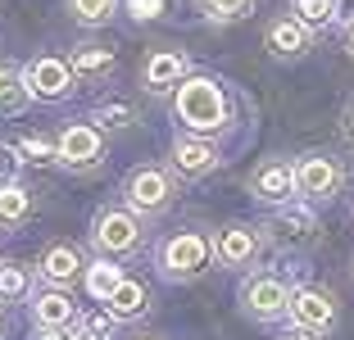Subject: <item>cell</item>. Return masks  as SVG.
Listing matches in <instances>:
<instances>
[{
    "mask_svg": "<svg viewBox=\"0 0 354 340\" xmlns=\"http://www.w3.org/2000/svg\"><path fill=\"white\" fill-rule=\"evenodd\" d=\"M173 164H177V173H187V177H205V173L218 168V150L196 141V136H182V141L173 145Z\"/></svg>",
    "mask_w": 354,
    "mask_h": 340,
    "instance_id": "obj_10",
    "label": "cell"
},
{
    "mask_svg": "<svg viewBox=\"0 0 354 340\" xmlns=\"http://www.w3.org/2000/svg\"><path fill=\"white\" fill-rule=\"evenodd\" d=\"M73 68L77 73H109L114 68V55L100 50V46H82V50L73 55Z\"/></svg>",
    "mask_w": 354,
    "mask_h": 340,
    "instance_id": "obj_22",
    "label": "cell"
},
{
    "mask_svg": "<svg viewBox=\"0 0 354 340\" xmlns=\"http://www.w3.org/2000/svg\"><path fill=\"white\" fill-rule=\"evenodd\" d=\"M14 173H19V150H10V145H0V186H10Z\"/></svg>",
    "mask_w": 354,
    "mask_h": 340,
    "instance_id": "obj_29",
    "label": "cell"
},
{
    "mask_svg": "<svg viewBox=\"0 0 354 340\" xmlns=\"http://www.w3.org/2000/svg\"><path fill=\"white\" fill-rule=\"evenodd\" d=\"M37 322H41V327H68V322H73V304H68V295L46 290V295L37 299Z\"/></svg>",
    "mask_w": 354,
    "mask_h": 340,
    "instance_id": "obj_18",
    "label": "cell"
},
{
    "mask_svg": "<svg viewBox=\"0 0 354 340\" xmlns=\"http://www.w3.org/2000/svg\"><path fill=\"white\" fill-rule=\"evenodd\" d=\"M336 186H341V168H336L332 159L309 155V159H300V164H295V191H300V196L323 200V196H332Z\"/></svg>",
    "mask_w": 354,
    "mask_h": 340,
    "instance_id": "obj_6",
    "label": "cell"
},
{
    "mask_svg": "<svg viewBox=\"0 0 354 340\" xmlns=\"http://www.w3.org/2000/svg\"><path fill=\"white\" fill-rule=\"evenodd\" d=\"M68 10H73V19H82V23H104L109 14H114V0H68Z\"/></svg>",
    "mask_w": 354,
    "mask_h": 340,
    "instance_id": "obj_23",
    "label": "cell"
},
{
    "mask_svg": "<svg viewBox=\"0 0 354 340\" xmlns=\"http://www.w3.org/2000/svg\"><path fill=\"white\" fill-rule=\"evenodd\" d=\"M281 227H286L291 236H309V232H313L318 223H313L309 209H286V214H281Z\"/></svg>",
    "mask_w": 354,
    "mask_h": 340,
    "instance_id": "obj_25",
    "label": "cell"
},
{
    "mask_svg": "<svg viewBox=\"0 0 354 340\" xmlns=\"http://www.w3.org/2000/svg\"><path fill=\"white\" fill-rule=\"evenodd\" d=\"M168 200H173V177H168L164 168H136V173L127 177V205L132 209L155 214V209H164Z\"/></svg>",
    "mask_w": 354,
    "mask_h": 340,
    "instance_id": "obj_3",
    "label": "cell"
},
{
    "mask_svg": "<svg viewBox=\"0 0 354 340\" xmlns=\"http://www.w3.org/2000/svg\"><path fill=\"white\" fill-rule=\"evenodd\" d=\"M0 327H5V322H0Z\"/></svg>",
    "mask_w": 354,
    "mask_h": 340,
    "instance_id": "obj_35",
    "label": "cell"
},
{
    "mask_svg": "<svg viewBox=\"0 0 354 340\" xmlns=\"http://www.w3.org/2000/svg\"><path fill=\"white\" fill-rule=\"evenodd\" d=\"M254 249H259V236H254L250 227H227L218 236V245H214V254H218L227 268H245L254 258Z\"/></svg>",
    "mask_w": 354,
    "mask_h": 340,
    "instance_id": "obj_12",
    "label": "cell"
},
{
    "mask_svg": "<svg viewBox=\"0 0 354 340\" xmlns=\"http://www.w3.org/2000/svg\"><path fill=\"white\" fill-rule=\"evenodd\" d=\"M77 268H82V258H77V249H68V245H50L46 249V258H41V272L50 281H73L77 277Z\"/></svg>",
    "mask_w": 354,
    "mask_h": 340,
    "instance_id": "obj_16",
    "label": "cell"
},
{
    "mask_svg": "<svg viewBox=\"0 0 354 340\" xmlns=\"http://www.w3.org/2000/svg\"><path fill=\"white\" fill-rule=\"evenodd\" d=\"M250 186H254V196L268 200V205H286V200L295 196V168L268 164V168H259V173H254Z\"/></svg>",
    "mask_w": 354,
    "mask_h": 340,
    "instance_id": "obj_11",
    "label": "cell"
},
{
    "mask_svg": "<svg viewBox=\"0 0 354 340\" xmlns=\"http://www.w3.org/2000/svg\"><path fill=\"white\" fill-rule=\"evenodd\" d=\"M245 309H250L254 318H277V313L291 309V290L281 286L277 277H254L250 286H245Z\"/></svg>",
    "mask_w": 354,
    "mask_h": 340,
    "instance_id": "obj_9",
    "label": "cell"
},
{
    "mask_svg": "<svg viewBox=\"0 0 354 340\" xmlns=\"http://www.w3.org/2000/svg\"><path fill=\"white\" fill-rule=\"evenodd\" d=\"M350 50H354V23H350Z\"/></svg>",
    "mask_w": 354,
    "mask_h": 340,
    "instance_id": "obj_34",
    "label": "cell"
},
{
    "mask_svg": "<svg viewBox=\"0 0 354 340\" xmlns=\"http://www.w3.org/2000/svg\"><path fill=\"white\" fill-rule=\"evenodd\" d=\"M295 318V327H304V331H327L332 327V318H336V309H332V299L323 295V290H295L291 295V309H286Z\"/></svg>",
    "mask_w": 354,
    "mask_h": 340,
    "instance_id": "obj_8",
    "label": "cell"
},
{
    "mask_svg": "<svg viewBox=\"0 0 354 340\" xmlns=\"http://www.w3.org/2000/svg\"><path fill=\"white\" fill-rule=\"evenodd\" d=\"M345 132H350V136H354V109H350V113H345Z\"/></svg>",
    "mask_w": 354,
    "mask_h": 340,
    "instance_id": "obj_33",
    "label": "cell"
},
{
    "mask_svg": "<svg viewBox=\"0 0 354 340\" xmlns=\"http://www.w3.org/2000/svg\"><path fill=\"white\" fill-rule=\"evenodd\" d=\"M132 10H136V14H141V19H150V14H155V10H159V0H132Z\"/></svg>",
    "mask_w": 354,
    "mask_h": 340,
    "instance_id": "obj_30",
    "label": "cell"
},
{
    "mask_svg": "<svg viewBox=\"0 0 354 340\" xmlns=\"http://www.w3.org/2000/svg\"><path fill=\"white\" fill-rule=\"evenodd\" d=\"M182 77H187V59L177 50H159V55L146 59V86L150 91H164V86L182 82Z\"/></svg>",
    "mask_w": 354,
    "mask_h": 340,
    "instance_id": "obj_13",
    "label": "cell"
},
{
    "mask_svg": "<svg viewBox=\"0 0 354 340\" xmlns=\"http://www.w3.org/2000/svg\"><path fill=\"white\" fill-rule=\"evenodd\" d=\"M250 5H254V0H205V10L214 14V19H241Z\"/></svg>",
    "mask_w": 354,
    "mask_h": 340,
    "instance_id": "obj_26",
    "label": "cell"
},
{
    "mask_svg": "<svg viewBox=\"0 0 354 340\" xmlns=\"http://www.w3.org/2000/svg\"><path fill=\"white\" fill-rule=\"evenodd\" d=\"M23 155H28V159H37V164H46V159H55L59 150H55L50 141H41V136H28V141H23Z\"/></svg>",
    "mask_w": 354,
    "mask_h": 340,
    "instance_id": "obj_28",
    "label": "cell"
},
{
    "mask_svg": "<svg viewBox=\"0 0 354 340\" xmlns=\"http://www.w3.org/2000/svg\"><path fill=\"white\" fill-rule=\"evenodd\" d=\"M304 46H309V28H304L295 14H291V19H277L268 28V50L272 55H300Z\"/></svg>",
    "mask_w": 354,
    "mask_h": 340,
    "instance_id": "obj_14",
    "label": "cell"
},
{
    "mask_svg": "<svg viewBox=\"0 0 354 340\" xmlns=\"http://www.w3.org/2000/svg\"><path fill=\"white\" fill-rule=\"evenodd\" d=\"M28 82H23V73L10 68V64H0V113H19L28 104Z\"/></svg>",
    "mask_w": 354,
    "mask_h": 340,
    "instance_id": "obj_17",
    "label": "cell"
},
{
    "mask_svg": "<svg viewBox=\"0 0 354 340\" xmlns=\"http://www.w3.org/2000/svg\"><path fill=\"white\" fill-rule=\"evenodd\" d=\"M55 150H59V159L68 168H91L95 159H100V132H95V127H82V123H73V127H64V136H59V145H55Z\"/></svg>",
    "mask_w": 354,
    "mask_h": 340,
    "instance_id": "obj_7",
    "label": "cell"
},
{
    "mask_svg": "<svg viewBox=\"0 0 354 340\" xmlns=\"http://www.w3.org/2000/svg\"><path fill=\"white\" fill-rule=\"evenodd\" d=\"M23 82H28L32 95H41V100H59V95H68V86H73V68L64 59H37V64H28Z\"/></svg>",
    "mask_w": 354,
    "mask_h": 340,
    "instance_id": "obj_5",
    "label": "cell"
},
{
    "mask_svg": "<svg viewBox=\"0 0 354 340\" xmlns=\"http://www.w3.org/2000/svg\"><path fill=\"white\" fill-rule=\"evenodd\" d=\"M291 5H295V19H300L304 28H323L336 14V0H291Z\"/></svg>",
    "mask_w": 354,
    "mask_h": 340,
    "instance_id": "obj_21",
    "label": "cell"
},
{
    "mask_svg": "<svg viewBox=\"0 0 354 340\" xmlns=\"http://www.w3.org/2000/svg\"><path fill=\"white\" fill-rule=\"evenodd\" d=\"M95 118H100L104 127H127V123H132V109H127V104H100Z\"/></svg>",
    "mask_w": 354,
    "mask_h": 340,
    "instance_id": "obj_27",
    "label": "cell"
},
{
    "mask_svg": "<svg viewBox=\"0 0 354 340\" xmlns=\"http://www.w3.org/2000/svg\"><path fill=\"white\" fill-rule=\"evenodd\" d=\"M136 240H141V223H136L127 209H109V214H100V223H95V245L109 249V254H127V249H136Z\"/></svg>",
    "mask_w": 354,
    "mask_h": 340,
    "instance_id": "obj_4",
    "label": "cell"
},
{
    "mask_svg": "<svg viewBox=\"0 0 354 340\" xmlns=\"http://www.w3.org/2000/svg\"><path fill=\"white\" fill-rule=\"evenodd\" d=\"M28 290V272L23 268H0V299H19Z\"/></svg>",
    "mask_w": 354,
    "mask_h": 340,
    "instance_id": "obj_24",
    "label": "cell"
},
{
    "mask_svg": "<svg viewBox=\"0 0 354 340\" xmlns=\"http://www.w3.org/2000/svg\"><path fill=\"white\" fill-rule=\"evenodd\" d=\"M286 340H313V331H304V327H300V331H291Z\"/></svg>",
    "mask_w": 354,
    "mask_h": 340,
    "instance_id": "obj_32",
    "label": "cell"
},
{
    "mask_svg": "<svg viewBox=\"0 0 354 340\" xmlns=\"http://www.w3.org/2000/svg\"><path fill=\"white\" fill-rule=\"evenodd\" d=\"M159 263H164L168 277H196V272H205V263H209V240L196 236V232H182V236H173L164 245Z\"/></svg>",
    "mask_w": 354,
    "mask_h": 340,
    "instance_id": "obj_2",
    "label": "cell"
},
{
    "mask_svg": "<svg viewBox=\"0 0 354 340\" xmlns=\"http://www.w3.org/2000/svg\"><path fill=\"white\" fill-rule=\"evenodd\" d=\"M37 340H73V336H68V331H64V327H46V331H41V336H37Z\"/></svg>",
    "mask_w": 354,
    "mask_h": 340,
    "instance_id": "obj_31",
    "label": "cell"
},
{
    "mask_svg": "<svg viewBox=\"0 0 354 340\" xmlns=\"http://www.w3.org/2000/svg\"><path fill=\"white\" fill-rule=\"evenodd\" d=\"M104 304H109V318H141V313H146V286H136V281H118V290L109 299H104Z\"/></svg>",
    "mask_w": 354,
    "mask_h": 340,
    "instance_id": "obj_15",
    "label": "cell"
},
{
    "mask_svg": "<svg viewBox=\"0 0 354 340\" xmlns=\"http://www.w3.org/2000/svg\"><path fill=\"white\" fill-rule=\"evenodd\" d=\"M118 281H123V272H118L114 263H91V272H86V290H91L95 299H109L118 290Z\"/></svg>",
    "mask_w": 354,
    "mask_h": 340,
    "instance_id": "obj_19",
    "label": "cell"
},
{
    "mask_svg": "<svg viewBox=\"0 0 354 340\" xmlns=\"http://www.w3.org/2000/svg\"><path fill=\"white\" fill-rule=\"evenodd\" d=\"M28 209H32V200H28V191L23 186H0V218L5 223H19V218H28Z\"/></svg>",
    "mask_w": 354,
    "mask_h": 340,
    "instance_id": "obj_20",
    "label": "cell"
},
{
    "mask_svg": "<svg viewBox=\"0 0 354 340\" xmlns=\"http://www.w3.org/2000/svg\"><path fill=\"white\" fill-rule=\"evenodd\" d=\"M177 118L196 132H218L227 123V95L209 77H187L177 86Z\"/></svg>",
    "mask_w": 354,
    "mask_h": 340,
    "instance_id": "obj_1",
    "label": "cell"
}]
</instances>
